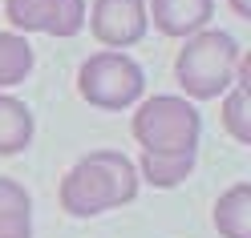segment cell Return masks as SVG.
I'll return each mask as SVG.
<instances>
[{"instance_id": "6da1fadb", "label": "cell", "mask_w": 251, "mask_h": 238, "mask_svg": "<svg viewBox=\"0 0 251 238\" xmlns=\"http://www.w3.org/2000/svg\"><path fill=\"white\" fill-rule=\"evenodd\" d=\"M138 170L118 150H93L61 178V210L73 218H93L134 202Z\"/></svg>"}, {"instance_id": "7a4b0ae2", "label": "cell", "mask_w": 251, "mask_h": 238, "mask_svg": "<svg viewBox=\"0 0 251 238\" xmlns=\"http://www.w3.org/2000/svg\"><path fill=\"white\" fill-rule=\"evenodd\" d=\"M239 61H243V49L235 44L231 33L202 28V33L186 37V44L178 49L175 77H178L186 97L211 101V97H223V93L231 89L235 73H239Z\"/></svg>"}, {"instance_id": "3957f363", "label": "cell", "mask_w": 251, "mask_h": 238, "mask_svg": "<svg viewBox=\"0 0 251 238\" xmlns=\"http://www.w3.org/2000/svg\"><path fill=\"white\" fill-rule=\"evenodd\" d=\"M199 133H202V117L186 97L158 93V97L142 101L134 113V141L150 157L199 153Z\"/></svg>"}, {"instance_id": "277c9868", "label": "cell", "mask_w": 251, "mask_h": 238, "mask_svg": "<svg viewBox=\"0 0 251 238\" xmlns=\"http://www.w3.org/2000/svg\"><path fill=\"white\" fill-rule=\"evenodd\" d=\"M142 89L146 77L126 53H93L77 69V93L98 109H130L142 97Z\"/></svg>"}, {"instance_id": "5b68a950", "label": "cell", "mask_w": 251, "mask_h": 238, "mask_svg": "<svg viewBox=\"0 0 251 238\" xmlns=\"http://www.w3.org/2000/svg\"><path fill=\"white\" fill-rule=\"evenodd\" d=\"M4 12L21 33L77 37L85 28V0H4Z\"/></svg>"}, {"instance_id": "8992f818", "label": "cell", "mask_w": 251, "mask_h": 238, "mask_svg": "<svg viewBox=\"0 0 251 238\" xmlns=\"http://www.w3.org/2000/svg\"><path fill=\"white\" fill-rule=\"evenodd\" d=\"M85 21L93 28V37H98L109 53L114 49H130L146 37V0H93Z\"/></svg>"}, {"instance_id": "52a82bcc", "label": "cell", "mask_w": 251, "mask_h": 238, "mask_svg": "<svg viewBox=\"0 0 251 238\" xmlns=\"http://www.w3.org/2000/svg\"><path fill=\"white\" fill-rule=\"evenodd\" d=\"M215 0H150L146 21H154L162 37H195L207 28Z\"/></svg>"}, {"instance_id": "ba28073f", "label": "cell", "mask_w": 251, "mask_h": 238, "mask_svg": "<svg viewBox=\"0 0 251 238\" xmlns=\"http://www.w3.org/2000/svg\"><path fill=\"white\" fill-rule=\"evenodd\" d=\"M247 81H251V65L243 57L231 89L223 93V130L239 141V146H251V93H247Z\"/></svg>"}, {"instance_id": "9c48e42d", "label": "cell", "mask_w": 251, "mask_h": 238, "mask_svg": "<svg viewBox=\"0 0 251 238\" xmlns=\"http://www.w3.org/2000/svg\"><path fill=\"white\" fill-rule=\"evenodd\" d=\"M0 238H33V198L12 178H0Z\"/></svg>"}, {"instance_id": "30bf717a", "label": "cell", "mask_w": 251, "mask_h": 238, "mask_svg": "<svg viewBox=\"0 0 251 238\" xmlns=\"http://www.w3.org/2000/svg\"><path fill=\"white\" fill-rule=\"evenodd\" d=\"M215 230L223 238H251V186L235 182L215 202Z\"/></svg>"}, {"instance_id": "8fae6325", "label": "cell", "mask_w": 251, "mask_h": 238, "mask_svg": "<svg viewBox=\"0 0 251 238\" xmlns=\"http://www.w3.org/2000/svg\"><path fill=\"white\" fill-rule=\"evenodd\" d=\"M28 141H33V113H28V105L0 93V157L21 153Z\"/></svg>"}, {"instance_id": "7c38bea8", "label": "cell", "mask_w": 251, "mask_h": 238, "mask_svg": "<svg viewBox=\"0 0 251 238\" xmlns=\"http://www.w3.org/2000/svg\"><path fill=\"white\" fill-rule=\"evenodd\" d=\"M134 170H138V178H146L150 186L175 190V186H182L186 178H191L195 153H182V157H150V153H142V162H138Z\"/></svg>"}, {"instance_id": "4fadbf2b", "label": "cell", "mask_w": 251, "mask_h": 238, "mask_svg": "<svg viewBox=\"0 0 251 238\" xmlns=\"http://www.w3.org/2000/svg\"><path fill=\"white\" fill-rule=\"evenodd\" d=\"M33 73V44L21 33H0V89L21 85Z\"/></svg>"}, {"instance_id": "5bb4252c", "label": "cell", "mask_w": 251, "mask_h": 238, "mask_svg": "<svg viewBox=\"0 0 251 238\" xmlns=\"http://www.w3.org/2000/svg\"><path fill=\"white\" fill-rule=\"evenodd\" d=\"M227 4L235 8V17H251V0H227Z\"/></svg>"}]
</instances>
